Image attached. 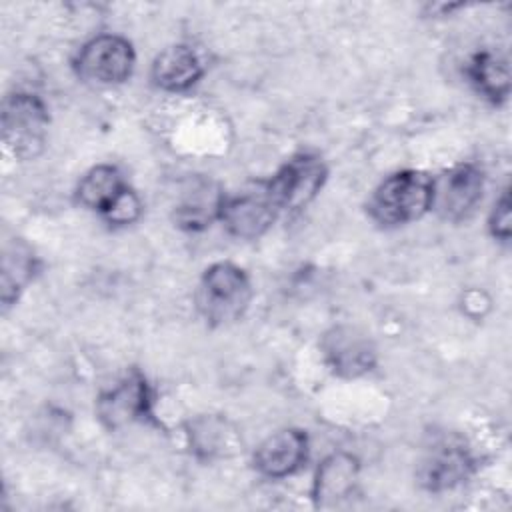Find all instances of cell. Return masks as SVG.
Segmentation results:
<instances>
[{
  "label": "cell",
  "instance_id": "5bb4252c",
  "mask_svg": "<svg viewBox=\"0 0 512 512\" xmlns=\"http://www.w3.org/2000/svg\"><path fill=\"white\" fill-rule=\"evenodd\" d=\"M186 436L194 454L204 460L232 456L242 444L236 428L226 418L214 414L190 420Z\"/></svg>",
  "mask_w": 512,
  "mask_h": 512
},
{
  "label": "cell",
  "instance_id": "6da1fadb",
  "mask_svg": "<svg viewBox=\"0 0 512 512\" xmlns=\"http://www.w3.org/2000/svg\"><path fill=\"white\" fill-rule=\"evenodd\" d=\"M432 206V176L422 170H400L372 192L366 212L380 226H402L422 218Z\"/></svg>",
  "mask_w": 512,
  "mask_h": 512
},
{
  "label": "cell",
  "instance_id": "9c48e42d",
  "mask_svg": "<svg viewBox=\"0 0 512 512\" xmlns=\"http://www.w3.org/2000/svg\"><path fill=\"white\" fill-rule=\"evenodd\" d=\"M320 350L328 368L340 378H358L376 366V348L356 326H332L322 336Z\"/></svg>",
  "mask_w": 512,
  "mask_h": 512
},
{
  "label": "cell",
  "instance_id": "8fae6325",
  "mask_svg": "<svg viewBox=\"0 0 512 512\" xmlns=\"http://www.w3.org/2000/svg\"><path fill=\"white\" fill-rule=\"evenodd\" d=\"M308 458V434L284 428L270 434L254 452V468L266 478H286L302 468Z\"/></svg>",
  "mask_w": 512,
  "mask_h": 512
},
{
  "label": "cell",
  "instance_id": "277c9868",
  "mask_svg": "<svg viewBox=\"0 0 512 512\" xmlns=\"http://www.w3.org/2000/svg\"><path fill=\"white\" fill-rule=\"evenodd\" d=\"M326 178L328 168L324 160L316 154L300 152L286 160L264 184L278 212H296L320 194Z\"/></svg>",
  "mask_w": 512,
  "mask_h": 512
},
{
  "label": "cell",
  "instance_id": "e0dca14e",
  "mask_svg": "<svg viewBox=\"0 0 512 512\" xmlns=\"http://www.w3.org/2000/svg\"><path fill=\"white\" fill-rule=\"evenodd\" d=\"M38 272V258L34 252L20 240L4 248L2 256V274H0V298L4 308L12 306L26 284Z\"/></svg>",
  "mask_w": 512,
  "mask_h": 512
},
{
  "label": "cell",
  "instance_id": "7a4b0ae2",
  "mask_svg": "<svg viewBox=\"0 0 512 512\" xmlns=\"http://www.w3.org/2000/svg\"><path fill=\"white\" fill-rule=\"evenodd\" d=\"M194 298L208 326H228L246 314L252 300V284L240 266L216 262L204 270Z\"/></svg>",
  "mask_w": 512,
  "mask_h": 512
},
{
  "label": "cell",
  "instance_id": "ffe728a7",
  "mask_svg": "<svg viewBox=\"0 0 512 512\" xmlns=\"http://www.w3.org/2000/svg\"><path fill=\"white\" fill-rule=\"evenodd\" d=\"M510 192L508 188L502 190V194L498 196V200L492 206L490 218H488V228L490 234L500 240V242H508L510 240V230H512V214H510Z\"/></svg>",
  "mask_w": 512,
  "mask_h": 512
},
{
  "label": "cell",
  "instance_id": "52a82bcc",
  "mask_svg": "<svg viewBox=\"0 0 512 512\" xmlns=\"http://www.w3.org/2000/svg\"><path fill=\"white\" fill-rule=\"evenodd\" d=\"M278 214L266 184L256 182L238 194H224L218 220L232 236L240 240H256L268 232Z\"/></svg>",
  "mask_w": 512,
  "mask_h": 512
},
{
  "label": "cell",
  "instance_id": "ac0fdd59",
  "mask_svg": "<svg viewBox=\"0 0 512 512\" xmlns=\"http://www.w3.org/2000/svg\"><path fill=\"white\" fill-rule=\"evenodd\" d=\"M224 194L218 192L210 182H202L192 188L182 202L174 208V222L178 228L196 232L208 228L218 216Z\"/></svg>",
  "mask_w": 512,
  "mask_h": 512
},
{
  "label": "cell",
  "instance_id": "ba28073f",
  "mask_svg": "<svg viewBox=\"0 0 512 512\" xmlns=\"http://www.w3.org/2000/svg\"><path fill=\"white\" fill-rule=\"evenodd\" d=\"M96 414L108 430L152 418V390L140 370H130L96 400Z\"/></svg>",
  "mask_w": 512,
  "mask_h": 512
},
{
  "label": "cell",
  "instance_id": "3957f363",
  "mask_svg": "<svg viewBox=\"0 0 512 512\" xmlns=\"http://www.w3.org/2000/svg\"><path fill=\"white\" fill-rule=\"evenodd\" d=\"M50 114L46 104L30 92H12L2 102V138L18 160H34L46 146Z\"/></svg>",
  "mask_w": 512,
  "mask_h": 512
},
{
  "label": "cell",
  "instance_id": "9a60e30c",
  "mask_svg": "<svg viewBox=\"0 0 512 512\" xmlns=\"http://www.w3.org/2000/svg\"><path fill=\"white\" fill-rule=\"evenodd\" d=\"M126 182L120 170L112 164H98L90 168L76 186V202L100 216L114 204V200L124 192Z\"/></svg>",
  "mask_w": 512,
  "mask_h": 512
},
{
  "label": "cell",
  "instance_id": "2e32d148",
  "mask_svg": "<svg viewBox=\"0 0 512 512\" xmlns=\"http://www.w3.org/2000/svg\"><path fill=\"white\" fill-rule=\"evenodd\" d=\"M466 76L476 92L492 104H502L510 94L508 64L494 52H476L466 64Z\"/></svg>",
  "mask_w": 512,
  "mask_h": 512
},
{
  "label": "cell",
  "instance_id": "4fadbf2b",
  "mask_svg": "<svg viewBox=\"0 0 512 512\" xmlns=\"http://www.w3.org/2000/svg\"><path fill=\"white\" fill-rule=\"evenodd\" d=\"M204 76V64L198 52L188 44L164 48L152 62L150 78L154 86L166 92H184Z\"/></svg>",
  "mask_w": 512,
  "mask_h": 512
},
{
  "label": "cell",
  "instance_id": "7c38bea8",
  "mask_svg": "<svg viewBox=\"0 0 512 512\" xmlns=\"http://www.w3.org/2000/svg\"><path fill=\"white\" fill-rule=\"evenodd\" d=\"M360 462L350 452H332L326 456L314 476L312 498L314 504L320 508L334 506L346 500L358 482Z\"/></svg>",
  "mask_w": 512,
  "mask_h": 512
},
{
  "label": "cell",
  "instance_id": "d6986e66",
  "mask_svg": "<svg viewBox=\"0 0 512 512\" xmlns=\"http://www.w3.org/2000/svg\"><path fill=\"white\" fill-rule=\"evenodd\" d=\"M142 214V202L132 188H124V192L114 200V204L102 214V218L112 226H128L134 224Z\"/></svg>",
  "mask_w": 512,
  "mask_h": 512
},
{
  "label": "cell",
  "instance_id": "30bf717a",
  "mask_svg": "<svg viewBox=\"0 0 512 512\" xmlns=\"http://www.w3.org/2000/svg\"><path fill=\"white\" fill-rule=\"evenodd\" d=\"M474 470V458L462 442L442 440L434 444L418 466V482L428 492H442L462 484Z\"/></svg>",
  "mask_w": 512,
  "mask_h": 512
},
{
  "label": "cell",
  "instance_id": "8992f818",
  "mask_svg": "<svg viewBox=\"0 0 512 512\" xmlns=\"http://www.w3.org/2000/svg\"><path fill=\"white\" fill-rule=\"evenodd\" d=\"M484 172L476 164H456L432 178V206L442 220L460 222L482 200Z\"/></svg>",
  "mask_w": 512,
  "mask_h": 512
},
{
  "label": "cell",
  "instance_id": "5b68a950",
  "mask_svg": "<svg viewBox=\"0 0 512 512\" xmlns=\"http://www.w3.org/2000/svg\"><path fill=\"white\" fill-rule=\"evenodd\" d=\"M136 54L132 44L118 34H100L88 40L76 60V74L92 84L112 86L122 84L132 76Z\"/></svg>",
  "mask_w": 512,
  "mask_h": 512
}]
</instances>
